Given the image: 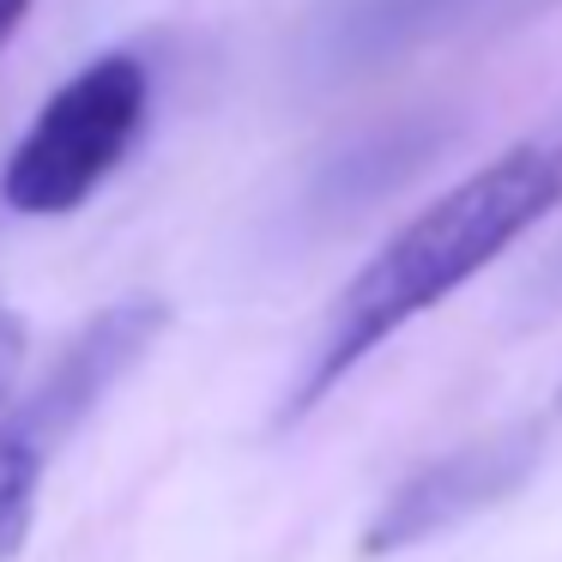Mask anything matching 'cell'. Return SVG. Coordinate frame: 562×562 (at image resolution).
I'll return each mask as SVG.
<instances>
[{
    "label": "cell",
    "instance_id": "6",
    "mask_svg": "<svg viewBox=\"0 0 562 562\" xmlns=\"http://www.w3.org/2000/svg\"><path fill=\"white\" fill-rule=\"evenodd\" d=\"M25 345H31V339H25V321L0 303V412H7L19 375H25Z\"/></svg>",
    "mask_w": 562,
    "mask_h": 562
},
{
    "label": "cell",
    "instance_id": "5",
    "mask_svg": "<svg viewBox=\"0 0 562 562\" xmlns=\"http://www.w3.org/2000/svg\"><path fill=\"white\" fill-rule=\"evenodd\" d=\"M484 0H333L321 13V61L333 67H381L393 55L429 43L436 31L460 25Z\"/></svg>",
    "mask_w": 562,
    "mask_h": 562
},
{
    "label": "cell",
    "instance_id": "3",
    "mask_svg": "<svg viewBox=\"0 0 562 562\" xmlns=\"http://www.w3.org/2000/svg\"><path fill=\"white\" fill-rule=\"evenodd\" d=\"M151 115V67L139 55H103L79 67L37 110L0 170V200L19 218H61L86 206L134 151Z\"/></svg>",
    "mask_w": 562,
    "mask_h": 562
},
{
    "label": "cell",
    "instance_id": "4",
    "mask_svg": "<svg viewBox=\"0 0 562 562\" xmlns=\"http://www.w3.org/2000/svg\"><path fill=\"white\" fill-rule=\"evenodd\" d=\"M532 465H538V429H526V424L465 441V448L417 465V472L369 514L357 550H363L369 562L400 557V550H412V544H424V538L448 532V526L472 520L490 502L514 496V490L532 477Z\"/></svg>",
    "mask_w": 562,
    "mask_h": 562
},
{
    "label": "cell",
    "instance_id": "2",
    "mask_svg": "<svg viewBox=\"0 0 562 562\" xmlns=\"http://www.w3.org/2000/svg\"><path fill=\"white\" fill-rule=\"evenodd\" d=\"M164 327H170L164 296H122L61 345L49 375L25 400H7V412H0V562L25 550L55 448L110 400L115 381L164 339Z\"/></svg>",
    "mask_w": 562,
    "mask_h": 562
},
{
    "label": "cell",
    "instance_id": "7",
    "mask_svg": "<svg viewBox=\"0 0 562 562\" xmlns=\"http://www.w3.org/2000/svg\"><path fill=\"white\" fill-rule=\"evenodd\" d=\"M25 13H31V0H0V49L19 37V25H25Z\"/></svg>",
    "mask_w": 562,
    "mask_h": 562
},
{
    "label": "cell",
    "instance_id": "1",
    "mask_svg": "<svg viewBox=\"0 0 562 562\" xmlns=\"http://www.w3.org/2000/svg\"><path fill=\"white\" fill-rule=\"evenodd\" d=\"M550 206H562V122L472 170L357 267V279L333 296L315 357L284 400V417L296 424L303 412H315L375 345H387L400 327L448 303L502 248L520 243Z\"/></svg>",
    "mask_w": 562,
    "mask_h": 562
}]
</instances>
